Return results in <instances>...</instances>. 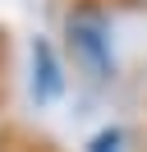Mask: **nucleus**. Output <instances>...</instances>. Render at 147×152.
<instances>
[{"mask_svg": "<svg viewBox=\"0 0 147 152\" xmlns=\"http://www.w3.org/2000/svg\"><path fill=\"white\" fill-rule=\"evenodd\" d=\"M28 56H32V102L55 106L64 97V88H69V60H64V51L51 37H32Z\"/></svg>", "mask_w": 147, "mask_h": 152, "instance_id": "obj_2", "label": "nucleus"}, {"mask_svg": "<svg viewBox=\"0 0 147 152\" xmlns=\"http://www.w3.org/2000/svg\"><path fill=\"white\" fill-rule=\"evenodd\" d=\"M119 148H124V129H115V124L97 129V134H92V143H87V152H119Z\"/></svg>", "mask_w": 147, "mask_h": 152, "instance_id": "obj_4", "label": "nucleus"}, {"mask_svg": "<svg viewBox=\"0 0 147 152\" xmlns=\"http://www.w3.org/2000/svg\"><path fill=\"white\" fill-rule=\"evenodd\" d=\"M0 143H5V129H0Z\"/></svg>", "mask_w": 147, "mask_h": 152, "instance_id": "obj_5", "label": "nucleus"}, {"mask_svg": "<svg viewBox=\"0 0 147 152\" xmlns=\"http://www.w3.org/2000/svg\"><path fill=\"white\" fill-rule=\"evenodd\" d=\"M64 37V60L87 78L92 88H106L115 78V46H110V14L101 0H69V10L60 19Z\"/></svg>", "mask_w": 147, "mask_h": 152, "instance_id": "obj_1", "label": "nucleus"}, {"mask_svg": "<svg viewBox=\"0 0 147 152\" xmlns=\"http://www.w3.org/2000/svg\"><path fill=\"white\" fill-rule=\"evenodd\" d=\"M0 152H60L51 138H37V134H23V129H5V143Z\"/></svg>", "mask_w": 147, "mask_h": 152, "instance_id": "obj_3", "label": "nucleus"}]
</instances>
